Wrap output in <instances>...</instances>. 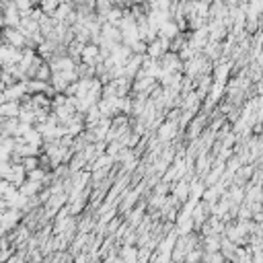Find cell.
I'll return each mask as SVG.
<instances>
[{"label": "cell", "mask_w": 263, "mask_h": 263, "mask_svg": "<svg viewBox=\"0 0 263 263\" xmlns=\"http://www.w3.org/2000/svg\"><path fill=\"white\" fill-rule=\"evenodd\" d=\"M19 126H21V119H19V117L2 119V136H10V138H17Z\"/></svg>", "instance_id": "14"}, {"label": "cell", "mask_w": 263, "mask_h": 263, "mask_svg": "<svg viewBox=\"0 0 263 263\" xmlns=\"http://www.w3.org/2000/svg\"><path fill=\"white\" fill-rule=\"evenodd\" d=\"M202 52H204V56L212 62V60H218L220 58V53H222V46H220V41H212L210 39Z\"/></svg>", "instance_id": "13"}, {"label": "cell", "mask_w": 263, "mask_h": 263, "mask_svg": "<svg viewBox=\"0 0 263 263\" xmlns=\"http://www.w3.org/2000/svg\"><path fill=\"white\" fill-rule=\"evenodd\" d=\"M6 181H10L15 187H21L27 181V171L21 162H12V169H10V175H8Z\"/></svg>", "instance_id": "7"}, {"label": "cell", "mask_w": 263, "mask_h": 263, "mask_svg": "<svg viewBox=\"0 0 263 263\" xmlns=\"http://www.w3.org/2000/svg\"><path fill=\"white\" fill-rule=\"evenodd\" d=\"M177 132H179V121L167 119V121H164L162 126L158 128V140H160V142H169L171 138L177 136Z\"/></svg>", "instance_id": "6"}, {"label": "cell", "mask_w": 263, "mask_h": 263, "mask_svg": "<svg viewBox=\"0 0 263 263\" xmlns=\"http://www.w3.org/2000/svg\"><path fill=\"white\" fill-rule=\"evenodd\" d=\"M6 263H25V255L23 253H19V255H12Z\"/></svg>", "instance_id": "22"}, {"label": "cell", "mask_w": 263, "mask_h": 263, "mask_svg": "<svg viewBox=\"0 0 263 263\" xmlns=\"http://www.w3.org/2000/svg\"><path fill=\"white\" fill-rule=\"evenodd\" d=\"M158 62L164 72H181L183 70V60L177 52H167Z\"/></svg>", "instance_id": "2"}, {"label": "cell", "mask_w": 263, "mask_h": 263, "mask_svg": "<svg viewBox=\"0 0 263 263\" xmlns=\"http://www.w3.org/2000/svg\"><path fill=\"white\" fill-rule=\"evenodd\" d=\"M21 164L25 167V171L29 173V171H33V169H37V167H39V157H25Z\"/></svg>", "instance_id": "19"}, {"label": "cell", "mask_w": 263, "mask_h": 263, "mask_svg": "<svg viewBox=\"0 0 263 263\" xmlns=\"http://www.w3.org/2000/svg\"><path fill=\"white\" fill-rule=\"evenodd\" d=\"M123 12H126V8H121V6H113L111 10L107 12L105 23H109V25H117V27H119V23H121V19H123Z\"/></svg>", "instance_id": "15"}, {"label": "cell", "mask_w": 263, "mask_h": 263, "mask_svg": "<svg viewBox=\"0 0 263 263\" xmlns=\"http://www.w3.org/2000/svg\"><path fill=\"white\" fill-rule=\"evenodd\" d=\"M80 62L82 64H89V66H97L103 62V56H101V48L97 44H87L82 48V56H80Z\"/></svg>", "instance_id": "3"}, {"label": "cell", "mask_w": 263, "mask_h": 263, "mask_svg": "<svg viewBox=\"0 0 263 263\" xmlns=\"http://www.w3.org/2000/svg\"><path fill=\"white\" fill-rule=\"evenodd\" d=\"M4 101H21L27 95V85L25 82H15V85H8L4 89Z\"/></svg>", "instance_id": "5"}, {"label": "cell", "mask_w": 263, "mask_h": 263, "mask_svg": "<svg viewBox=\"0 0 263 263\" xmlns=\"http://www.w3.org/2000/svg\"><path fill=\"white\" fill-rule=\"evenodd\" d=\"M179 33H181V29H179V25L173 21V19H169V21H164L160 27H158V35L160 37H167V39H175Z\"/></svg>", "instance_id": "10"}, {"label": "cell", "mask_w": 263, "mask_h": 263, "mask_svg": "<svg viewBox=\"0 0 263 263\" xmlns=\"http://www.w3.org/2000/svg\"><path fill=\"white\" fill-rule=\"evenodd\" d=\"M52 68H50V64L48 62H44V64H41L39 68H37V72H35V78L37 80H44V82H50L52 80Z\"/></svg>", "instance_id": "18"}, {"label": "cell", "mask_w": 263, "mask_h": 263, "mask_svg": "<svg viewBox=\"0 0 263 263\" xmlns=\"http://www.w3.org/2000/svg\"><path fill=\"white\" fill-rule=\"evenodd\" d=\"M23 218V210H17V208H8V210H4V218L2 222H0V228H2L4 232H8L10 228H15L17 222Z\"/></svg>", "instance_id": "4"}, {"label": "cell", "mask_w": 263, "mask_h": 263, "mask_svg": "<svg viewBox=\"0 0 263 263\" xmlns=\"http://www.w3.org/2000/svg\"><path fill=\"white\" fill-rule=\"evenodd\" d=\"M27 85V93L29 95H48V91L52 89V82H44V80H37V78H29L25 82Z\"/></svg>", "instance_id": "9"}, {"label": "cell", "mask_w": 263, "mask_h": 263, "mask_svg": "<svg viewBox=\"0 0 263 263\" xmlns=\"http://www.w3.org/2000/svg\"><path fill=\"white\" fill-rule=\"evenodd\" d=\"M62 4V0H39V8L44 15H53V12L58 10V6Z\"/></svg>", "instance_id": "17"}, {"label": "cell", "mask_w": 263, "mask_h": 263, "mask_svg": "<svg viewBox=\"0 0 263 263\" xmlns=\"http://www.w3.org/2000/svg\"><path fill=\"white\" fill-rule=\"evenodd\" d=\"M173 191H175V200H179V202H185V200L191 196V183L187 181V179H179Z\"/></svg>", "instance_id": "12"}, {"label": "cell", "mask_w": 263, "mask_h": 263, "mask_svg": "<svg viewBox=\"0 0 263 263\" xmlns=\"http://www.w3.org/2000/svg\"><path fill=\"white\" fill-rule=\"evenodd\" d=\"M130 214H132V216L128 218V222H130L132 226H136V224L142 220V210H136V212H130Z\"/></svg>", "instance_id": "21"}, {"label": "cell", "mask_w": 263, "mask_h": 263, "mask_svg": "<svg viewBox=\"0 0 263 263\" xmlns=\"http://www.w3.org/2000/svg\"><path fill=\"white\" fill-rule=\"evenodd\" d=\"M0 70H2V68H0ZM4 89H6V85H4V82H2V78H0V95L4 93Z\"/></svg>", "instance_id": "23"}, {"label": "cell", "mask_w": 263, "mask_h": 263, "mask_svg": "<svg viewBox=\"0 0 263 263\" xmlns=\"http://www.w3.org/2000/svg\"><path fill=\"white\" fill-rule=\"evenodd\" d=\"M41 189H44V183H39V181H31V179H27V181L19 187V191L23 193V196H27V198H37Z\"/></svg>", "instance_id": "11"}, {"label": "cell", "mask_w": 263, "mask_h": 263, "mask_svg": "<svg viewBox=\"0 0 263 263\" xmlns=\"http://www.w3.org/2000/svg\"><path fill=\"white\" fill-rule=\"evenodd\" d=\"M2 41L8 46H12V48H19V50L27 48V37L19 27H4L2 29Z\"/></svg>", "instance_id": "1"}, {"label": "cell", "mask_w": 263, "mask_h": 263, "mask_svg": "<svg viewBox=\"0 0 263 263\" xmlns=\"http://www.w3.org/2000/svg\"><path fill=\"white\" fill-rule=\"evenodd\" d=\"M19 115H21V101L0 103V117L10 119V117H19Z\"/></svg>", "instance_id": "8"}, {"label": "cell", "mask_w": 263, "mask_h": 263, "mask_svg": "<svg viewBox=\"0 0 263 263\" xmlns=\"http://www.w3.org/2000/svg\"><path fill=\"white\" fill-rule=\"evenodd\" d=\"M220 245H222V239H220L218 234H210V237H206V239H204V247H206V251H208V253H216V251H220Z\"/></svg>", "instance_id": "16"}, {"label": "cell", "mask_w": 263, "mask_h": 263, "mask_svg": "<svg viewBox=\"0 0 263 263\" xmlns=\"http://www.w3.org/2000/svg\"><path fill=\"white\" fill-rule=\"evenodd\" d=\"M202 259V251H200V249H191V251L185 255V261L187 263H198Z\"/></svg>", "instance_id": "20"}]
</instances>
